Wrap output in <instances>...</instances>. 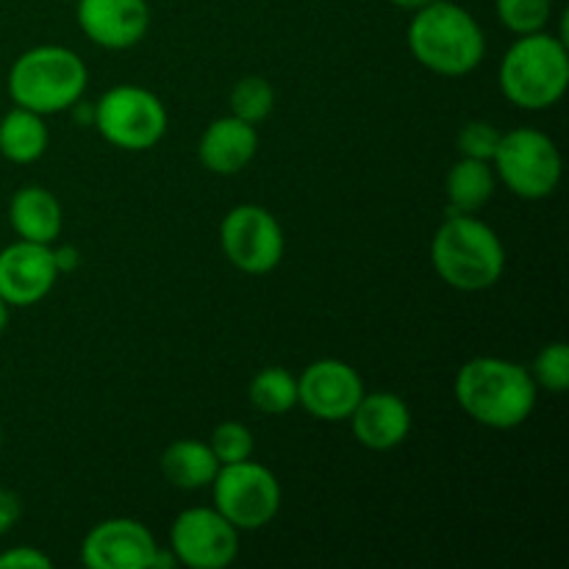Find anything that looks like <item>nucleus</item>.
Instances as JSON below:
<instances>
[{"mask_svg": "<svg viewBox=\"0 0 569 569\" xmlns=\"http://www.w3.org/2000/svg\"><path fill=\"white\" fill-rule=\"evenodd\" d=\"M456 400L472 422L495 431L520 428L537 409L539 389L531 372L500 356H476L459 370Z\"/></svg>", "mask_w": 569, "mask_h": 569, "instance_id": "nucleus-1", "label": "nucleus"}, {"mask_svg": "<svg viewBox=\"0 0 569 569\" xmlns=\"http://www.w3.org/2000/svg\"><path fill=\"white\" fill-rule=\"evenodd\" d=\"M411 56L442 78L470 76L487 56L481 22L459 3L433 0L411 14L406 31Z\"/></svg>", "mask_w": 569, "mask_h": 569, "instance_id": "nucleus-2", "label": "nucleus"}, {"mask_svg": "<svg viewBox=\"0 0 569 569\" xmlns=\"http://www.w3.org/2000/svg\"><path fill=\"white\" fill-rule=\"evenodd\" d=\"M431 264L450 289L483 292L503 278L506 248L476 214H448L431 239Z\"/></svg>", "mask_w": 569, "mask_h": 569, "instance_id": "nucleus-3", "label": "nucleus"}, {"mask_svg": "<svg viewBox=\"0 0 569 569\" xmlns=\"http://www.w3.org/2000/svg\"><path fill=\"white\" fill-rule=\"evenodd\" d=\"M500 92L526 111H545L565 98L569 87L567 39L548 28L517 37L500 61Z\"/></svg>", "mask_w": 569, "mask_h": 569, "instance_id": "nucleus-4", "label": "nucleus"}, {"mask_svg": "<svg viewBox=\"0 0 569 569\" xmlns=\"http://www.w3.org/2000/svg\"><path fill=\"white\" fill-rule=\"evenodd\" d=\"M89 70L81 56L61 44H37L14 59L9 70V98L37 114H59L81 103Z\"/></svg>", "mask_w": 569, "mask_h": 569, "instance_id": "nucleus-5", "label": "nucleus"}, {"mask_svg": "<svg viewBox=\"0 0 569 569\" xmlns=\"http://www.w3.org/2000/svg\"><path fill=\"white\" fill-rule=\"evenodd\" d=\"M92 126L114 148L142 153L164 139L170 117L159 94L137 83H120L98 98Z\"/></svg>", "mask_w": 569, "mask_h": 569, "instance_id": "nucleus-6", "label": "nucleus"}, {"mask_svg": "<svg viewBox=\"0 0 569 569\" xmlns=\"http://www.w3.org/2000/svg\"><path fill=\"white\" fill-rule=\"evenodd\" d=\"M492 170L515 198L545 200L561 181V153L539 128H515L500 137Z\"/></svg>", "mask_w": 569, "mask_h": 569, "instance_id": "nucleus-7", "label": "nucleus"}, {"mask_svg": "<svg viewBox=\"0 0 569 569\" xmlns=\"http://www.w3.org/2000/svg\"><path fill=\"white\" fill-rule=\"evenodd\" d=\"M211 492H214V509L239 533L270 526L283 500L276 472L253 459L222 465L211 481Z\"/></svg>", "mask_w": 569, "mask_h": 569, "instance_id": "nucleus-8", "label": "nucleus"}, {"mask_svg": "<svg viewBox=\"0 0 569 569\" xmlns=\"http://www.w3.org/2000/svg\"><path fill=\"white\" fill-rule=\"evenodd\" d=\"M220 244L226 259L244 276H267L287 250L281 222L256 203L233 206L220 222Z\"/></svg>", "mask_w": 569, "mask_h": 569, "instance_id": "nucleus-9", "label": "nucleus"}, {"mask_svg": "<svg viewBox=\"0 0 569 569\" xmlns=\"http://www.w3.org/2000/svg\"><path fill=\"white\" fill-rule=\"evenodd\" d=\"M170 550L181 567L226 569L239 556V531L214 506H192L172 522Z\"/></svg>", "mask_w": 569, "mask_h": 569, "instance_id": "nucleus-10", "label": "nucleus"}, {"mask_svg": "<svg viewBox=\"0 0 569 569\" xmlns=\"http://www.w3.org/2000/svg\"><path fill=\"white\" fill-rule=\"evenodd\" d=\"M365 392V381L348 361H311L298 376V406L320 422L348 420Z\"/></svg>", "mask_w": 569, "mask_h": 569, "instance_id": "nucleus-11", "label": "nucleus"}, {"mask_svg": "<svg viewBox=\"0 0 569 569\" xmlns=\"http://www.w3.org/2000/svg\"><path fill=\"white\" fill-rule=\"evenodd\" d=\"M56 281H59V270H56L50 244L17 239L0 250V298L11 309L42 303L53 292Z\"/></svg>", "mask_w": 569, "mask_h": 569, "instance_id": "nucleus-12", "label": "nucleus"}, {"mask_svg": "<svg viewBox=\"0 0 569 569\" xmlns=\"http://www.w3.org/2000/svg\"><path fill=\"white\" fill-rule=\"evenodd\" d=\"M159 550L148 526L133 517H111L83 537L81 561L89 569H150Z\"/></svg>", "mask_w": 569, "mask_h": 569, "instance_id": "nucleus-13", "label": "nucleus"}, {"mask_svg": "<svg viewBox=\"0 0 569 569\" xmlns=\"http://www.w3.org/2000/svg\"><path fill=\"white\" fill-rule=\"evenodd\" d=\"M83 37L103 50H128L148 37V0H76Z\"/></svg>", "mask_w": 569, "mask_h": 569, "instance_id": "nucleus-14", "label": "nucleus"}, {"mask_svg": "<svg viewBox=\"0 0 569 569\" xmlns=\"http://www.w3.org/2000/svg\"><path fill=\"white\" fill-rule=\"evenodd\" d=\"M356 442L367 450H395L411 433V411L395 392H365L348 417Z\"/></svg>", "mask_w": 569, "mask_h": 569, "instance_id": "nucleus-15", "label": "nucleus"}, {"mask_svg": "<svg viewBox=\"0 0 569 569\" xmlns=\"http://www.w3.org/2000/svg\"><path fill=\"white\" fill-rule=\"evenodd\" d=\"M259 153V131L250 122L228 114L209 122L198 142L200 164L214 176H237Z\"/></svg>", "mask_w": 569, "mask_h": 569, "instance_id": "nucleus-16", "label": "nucleus"}, {"mask_svg": "<svg viewBox=\"0 0 569 569\" xmlns=\"http://www.w3.org/2000/svg\"><path fill=\"white\" fill-rule=\"evenodd\" d=\"M9 222L17 237L26 242L53 244L64 228V211L50 189L22 187L9 203Z\"/></svg>", "mask_w": 569, "mask_h": 569, "instance_id": "nucleus-17", "label": "nucleus"}, {"mask_svg": "<svg viewBox=\"0 0 569 569\" xmlns=\"http://www.w3.org/2000/svg\"><path fill=\"white\" fill-rule=\"evenodd\" d=\"M217 470H220V461L214 450L200 439H178L161 453V476L170 487L183 489V492L211 487Z\"/></svg>", "mask_w": 569, "mask_h": 569, "instance_id": "nucleus-18", "label": "nucleus"}, {"mask_svg": "<svg viewBox=\"0 0 569 569\" xmlns=\"http://www.w3.org/2000/svg\"><path fill=\"white\" fill-rule=\"evenodd\" d=\"M498 189V176L492 170V161L465 159L461 156L450 167L445 178V192H448V214H476L492 200Z\"/></svg>", "mask_w": 569, "mask_h": 569, "instance_id": "nucleus-19", "label": "nucleus"}, {"mask_svg": "<svg viewBox=\"0 0 569 569\" xmlns=\"http://www.w3.org/2000/svg\"><path fill=\"white\" fill-rule=\"evenodd\" d=\"M50 142L44 117L14 106L0 117V156L11 164H33L44 156Z\"/></svg>", "mask_w": 569, "mask_h": 569, "instance_id": "nucleus-20", "label": "nucleus"}, {"mask_svg": "<svg viewBox=\"0 0 569 569\" xmlns=\"http://www.w3.org/2000/svg\"><path fill=\"white\" fill-rule=\"evenodd\" d=\"M248 400L261 415H289L298 406V378L287 367H264L250 381Z\"/></svg>", "mask_w": 569, "mask_h": 569, "instance_id": "nucleus-21", "label": "nucleus"}, {"mask_svg": "<svg viewBox=\"0 0 569 569\" xmlns=\"http://www.w3.org/2000/svg\"><path fill=\"white\" fill-rule=\"evenodd\" d=\"M228 103H231L233 117L250 122V126H259L276 109V89H272V83L264 76H244L231 89Z\"/></svg>", "mask_w": 569, "mask_h": 569, "instance_id": "nucleus-22", "label": "nucleus"}, {"mask_svg": "<svg viewBox=\"0 0 569 569\" xmlns=\"http://www.w3.org/2000/svg\"><path fill=\"white\" fill-rule=\"evenodd\" d=\"M500 26L515 37L545 31L553 20V0H495Z\"/></svg>", "mask_w": 569, "mask_h": 569, "instance_id": "nucleus-23", "label": "nucleus"}, {"mask_svg": "<svg viewBox=\"0 0 569 569\" xmlns=\"http://www.w3.org/2000/svg\"><path fill=\"white\" fill-rule=\"evenodd\" d=\"M531 378L537 389L565 395L569 389V348L567 342H550L537 353L531 365Z\"/></svg>", "mask_w": 569, "mask_h": 569, "instance_id": "nucleus-24", "label": "nucleus"}, {"mask_svg": "<svg viewBox=\"0 0 569 569\" xmlns=\"http://www.w3.org/2000/svg\"><path fill=\"white\" fill-rule=\"evenodd\" d=\"M209 445H211V450H214L220 467L237 465V461H244V459H253V450H256L253 431H250V428L239 420L220 422V426L211 431Z\"/></svg>", "mask_w": 569, "mask_h": 569, "instance_id": "nucleus-25", "label": "nucleus"}, {"mask_svg": "<svg viewBox=\"0 0 569 569\" xmlns=\"http://www.w3.org/2000/svg\"><path fill=\"white\" fill-rule=\"evenodd\" d=\"M500 137H503V131H500L495 122L472 120L467 122L459 131V137H456V148H459V153L465 156V159L492 161L495 150H498L500 144Z\"/></svg>", "mask_w": 569, "mask_h": 569, "instance_id": "nucleus-26", "label": "nucleus"}, {"mask_svg": "<svg viewBox=\"0 0 569 569\" xmlns=\"http://www.w3.org/2000/svg\"><path fill=\"white\" fill-rule=\"evenodd\" d=\"M53 561L44 556L42 550L31 548V545H20V548H9L0 553V569H50Z\"/></svg>", "mask_w": 569, "mask_h": 569, "instance_id": "nucleus-27", "label": "nucleus"}, {"mask_svg": "<svg viewBox=\"0 0 569 569\" xmlns=\"http://www.w3.org/2000/svg\"><path fill=\"white\" fill-rule=\"evenodd\" d=\"M22 517V500L20 495L11 489H0V539L20 522Z\"/></svg>", "mask_w": 569, "mask_h": 569, "instance_id": "nucleus-28", "label": "nucleus"}, {"mask_svg": "<svg viewBox=\"0 0 569 569\" xmlns=\"http://www.w3.org/2000/svg\"><path fill=\"white\" fill-rule=\"evenodd\" d=\"M53 261L59 276L76 272L78 267H81V250H78L76 244H59V248H53Z\"/></svg>", "mask_w": 569, "mask_h": 569, "instance_id": "nucleus-29", "label": "nucleus"}, {"mask_svg": "<svg viewBox=\"0 0 569 569\" xmlns=\"http://www.w3.org/2000/svg\"><path fill=\"white\" fill-rule=\"evenodd\" d=\"M389 3L398 6V9H403V11H411V14H415V11H420L422 6L433 3V0H389Z\"/></svg>", "mask_w": 569, "mask_h": 569, "instance_id": "nucleus-30", "label": "nucleus"}, {"mask_svg": "<svg viewBox=\"0 0 569 569\" xmlns=\"http://www.w3.org/2000/svg\"><path fill=\"white\" fill-rule=\"evenodd\" d=\"M9 317H11V306L0 298V333H3L6 326H9Z\"/></svg>", "mask_w": 569, "mask_h": 569, "instance_id": "nucleus-31", "label": "nucleus"}, {"mask_svg": "<svg viewBox=\"0 0 569 569\" xmlns=\"http://www.w3.org/2000/svg\"><path fill=\"white\" fill-rule=\"evenodd\" d=\"M0 448H3V431H0Z\"/></svg>", "mask_w": 569, "mask_h": 569, "instance_id": "nucleus-32", "label": "nucleus"}]
</instances>
